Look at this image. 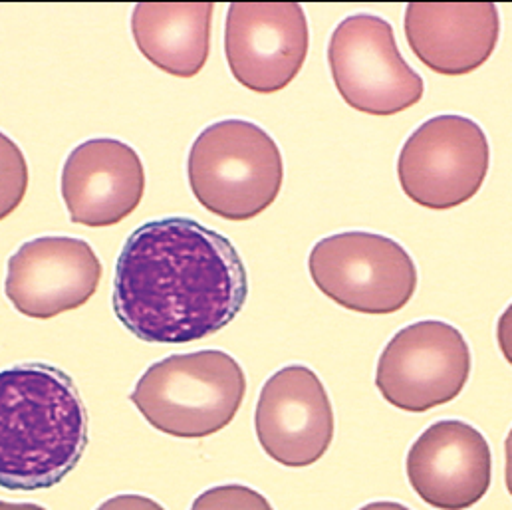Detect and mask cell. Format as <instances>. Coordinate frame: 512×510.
<instances>
[{
    "mask_svg": "<svg viewBox=\"0 0 512 510\" xmlns=\"http://www.w3.org/2000/svg\"><path fill=\"white\" fill-rule=\"evenodd\" d=\"M497 342L505 356V360L512 366V302L511 306L503 312L497 324Z\"/></svg>",
    "mask_w": 512,
    "mask_h": 510,
    "instance_id": "d6986e66",
    "label": "cell"
},
{
    "mask_svg": "<svg viewBox=\"0 0 512 510\" xmlns=\"http://www.w3.org/2000/svg\"><path fill=\"white\" fill-rule=\"evenodd\" d=\"M187 175L203 209L227 221H251L276 201L284 165L276 141L260 126L223 120L191 145Z\"/></svg>",
    "mask_w": 512,
    "mask_h": 510,
    "instance_id": "277c9868",
    "label": "cell"
},
{
    "mask_svg": "<svg viewBox=\"0 0 512 510\" xmlns=\"http://www.w3.org/2000/svg\"><path fill=\"white\" fill-rule=\"evenodd\" d=\"M501 16L493 2H409L405 36L433 72L465 76L481 68L499 44Z\"/></svg>",
    "mask_w": 512,
    "mask_h": 510,
    "instance_id": "5bb4252c",
    "label": "cell"
},
{
    "mask_svg": "<svg viewBox=\"0 0 512 510\" xmlns=\"http://www.w3.org/2000/svg\"><path fill=\"white\" fill-rule=\"evenodd\" d=\"M360 510H411L407 509L405 505L401 503H393V501H378V503H370L366 507H362Z\"/></svg>",
    "mask_w": 512,
    "mask_h": 510,
    "instance_id": "44dd1931",
    "label": "cell"
},
{
    "mask_svg": "<svg viewBox=\"0 0 512 510\" xmlns=\"http://www.w3.org/2000/svg\"><path fill=\"white\" fill-rule=\"evenodd\" d=\"M102 262L94 249L72 237L24 243L8 260L4 292L32 320H52L84 306L98 290Z\"/></svg>",
    "mask_w": 512,
    "mask_h": 510,
    "instance_id": "8fae6325",
    "label": "cell"
},
{
    "mask_svg": "<svg viewBox=\"0 0 512 510\" xmlns=\"http://www.w3.org/2000/svg\"><path fill=\"white\" fill-rule=\"evenodd\" d=\"M60 189L72 223L96 229L118 225L143 199L141 157L124 141L88 139L68 155Z\"/></svg>",
    "mask_w": 512,
    "mask_h": 510,
    "instance_id": "4fadbf2b",
    "label": "cell"
},
{
    "mask_svg": "<svg viewBox=\"0 0 512 510\" xmlns=\"http://www.w3.org/2000/svg\"><path fill=\"white\" fill-rule=\"evenodd\" d=\"M88 447V411L74 380L50 364L0 372V487L46 491Z\"/></svg>",
    "mask_w": 512,
    "mask_h": 510,
    "instance_id": "7a4b0ae2",
    "label": "cell"
},
{
    "mask_svg": "<svg viewBox=\"0 0 512 510\" xmlns=\"http://www.w3.org/2000/svg\"><path fill=\"white\" fill-rule=\"evenodd\" d=\"M191 510H274L264 495L245 485H221L199 495Z\"/></svg>",
    "mask_w": 512,
    "mask_h": 510,
    "instance_id": "e0dca14e",
    "label": "cell"
},
{
    "mask_svg": "<svg viewBox=\"0 0 512 510\" xmlns=\"http://www.w3.org/2000/svg\"><path fill=\"white\" fill-rule=\"evenodd\" d=\"M213 2H139L131 32L139 52L159 70L193 78L211 50Z\"/></svg>",
    "mask_w": 512,
    "mask_h": 510,
    "instance_id": "9a60e30c",
    "label": "cell"
},
{
    "mask_svg": "<svg viewBox=\"0 0 512 510\" xmlns=\"http://www.w3.org/2000/svg\"><path fill=\"white\" fill-rule=\"evenodd\" d=\"M28 161L22 149L0 131V221L10 217L28 191Z\"/></svg>",
    "mask_w": 512,
    "mask_h": 510,
    "instance_id": "2e32d148",
    "label": "cell"
},
{
    "mask_svg": "<svg viewBox=\"0 0 512 510\" xmlns=\"http://www.w3.org/2000/svg\"><path fill=\"white\" fill-rule=\"evenodd\" d=\"M491 149L483 128L463 116H437L415 129L399 151L403 193L433 211L455 209L485 183Z\"/></svg>",
    "mask_w": 512,
    "mask_h": 510,
    "instance_id": "8992f818",
    "label": "cell"
},
{
    "mask_svg": "<svg viewBox=\"0 0 512 510\" xmlns=\"http://www.w3.org/2000/svg\"><path fill=\"white\" fill-rule=\"evenodd\" d=\"M405 471L413 491L429 507L467 510L489 493L493 455L481 431L465 421L445 419L417 437Z\"/></svg>",
    "mask_w": 512,
    "mask_h": 510,
    "instance_id": "7c38bea8",
    "label": "cell"
},
{
    "mask_svg": "<svg viewBox=\"0 0 512 510\" xmlns=\"http://www.w3.org/2000/svg\"><path fill=\"white\" fill-rule=\"evenodd\" d=\"M505 455H507V463H505V483H507V489L511 493L512 497V429L507 435V441H505Z\"/></svg>",
    "mask_w": 512,
    "mask_h": 510,
    "instance_id": "ffe728a7",
    "label": "cell"
},
{
    "mask_svg": "<svg viewBox=\"0 0 512 510\" xmlns=\"http://www.w3.org/2000/svg\"><path fill=\"white\" fill-rule=\"evenodd\" d=\"M0 510H46L40 505H34V503H6V501H0Z\"/></svg>",
    "mask_w": 512,
    "mask_h": 510,
    "instance_id": "7402d4cb",
    "label": "cell"
},
{
    "mask_svg": "<svg viewBox=\"0 0 512 510\" xmlns=\"http://www.w3.org/2000/svg\"><path fill=\"white\" fill-rule=\"evenodd\" d=\"M334 84L348 106L370 116H393L419 104L421 76L397 50L391 24L376 14L344 18L328 46Z\"/></svg>",
    "mask_w": 512,
    "mask_h": 510,
    "instance_id": "52a82bcc",
    "label": "cell"
},
{
    "mask_svg": "<svg viewBox=\"0 0 512 510\" xmlns=\"http://www.w3.org/2000/svg\"><path fill=\"white\" fill-rule=\"evenodd\" d=\"M308 268L320 292L360 314L399 312L417 288L409 253L393 239L364 231L322 239L310 253Z\"/></svg>",
    "mask_w": 512,
    "mask_h": 510,
    "instance_id": "5b68a950",
    "label": "cell"
},
{
    "mask_svg": "<svg viewBox=\"0 0 512 510\" xmlns=\"http://www.w3.org/2000/svg\"><path fill=\"white\" fill-rule=\"evenodd\" d=\"M245 393L247 378L233 356L201 350L149 366L129 399L157 431L201 439L223 431L235 419Z\"/></svg>",
    "mask_w": 512,
    "mask_h": 510,
    "instance_id": "3957f363",
    "label": "cell"
},
{
    "mask_svg": "<svg viewBox=\"0 0 512 510\" xmlns=\"http://www.w3.org/2000/svg\"><path fill=\"white\" fill-rule=\"evenodd\" d=\"M247 296V268L227 237L187 217H165L129 235L112 304L135 338L187 344L227 328Z\"/></svg>",
    "mask_w": 512,
    "mask_h": 510,
    "instance_id": "6da1fadb",
    "label": "cell"
},
{
    "mask_svg": "<svg viewBox=\"0 0 512 510\" xmlns=\"http://www.w3.org/2000/svg\"><path fill=\"white\" fill-rule=\"evenodd\" d=\"M96 510H165L159 503L143 495H116Z\"/></svg>",
    "mask_w": 512,
    "mask_h": 510,
    "instance_id": "ac0fdd59",
    "label": "cell"
},
{
    "mask_svg": "<svg viewBox=\"0 0 512 510\" xmlns=\"http://www.w3.org/2000/svg\"><path fill=\"white\" fill-rule=\"evenodd\" d=\"M334 409L320 378L306 366L270 376L256 403V437L264 453L284 467L318 463L334 439Z\"/></svg>",
    "mask_w": 512,
    "mask_h": 510,
    "instance_id": "30bf717a",
    "label": "cell"
},
{
    "mask_svg": "<svg viewBox=\"0 0 512 510\" xmlns=\"http://www.w3.org/2000/svg\"><path fill=\"white\" fill-rule=\"evenodd\" d=\"M471 374L463 334L441 320H421L399 330L385 346L376 385L397 409L425 413L459 397Z\"/></svg>",
    "mask_w": 512,
    "mask_h": 510,
    "instance_id": "ba28073f",
    "label": "cell"
},
{
    "mask_svg": "<svg viewBox=\"0 0 512 510\" xmlns=\"http://www.w3.org/2000/svg\"><path fill=\"white\" fill-rule=\"evenodd\" d=\"M310 30L298 2H233L225 24V54L239 84L256 94L284 90L302 70Z\"/></svg>",
    "mask_w": 512,
    "mask_h": 510,
    "instance_id": "9c48e42d",
    "label": "cell"
}]
</instances>
